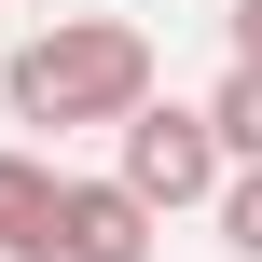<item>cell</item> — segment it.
I'll use <instances>...</instances> for the list:
<instances>
[{"mask_svg": "<svg viewBox=\"0 0 262 262\" xmlns=\"http://www.w3.org/2000/svg\"><path fill=\"white\" fill-rule=\"evenodd\" d=\"M152 111V28H124V14H41L14 55H0V124H41V138H69V124H138Z\"/></svg>", "mask_w": 262, "mask_h": 262, "instance_id": "obj_1", "label": "cell"}, {"mask_svg": "<svg viewBox=\"0 0 262 262\" xmlns=\"http://www.w3.org/2000/svg\"><path fill=\"white\" fill-rule=\"evenodd\" d=\"M111 180H124V193H152V207L180 221V207H221V193H235V152H221L207 97H152V111L111 138Z\"/></svg>", "mask_w": 262, "mask_h": 262, "instance_id": "obj_2", "label": "cell"}, {"mask_svg": "<svg viewBox=\"0 0 262 262\" xmlns=\"http://www.w3.org/2000/svg\"><path fill=\"white\" fill-rule=\"evenodd\" d=\"M152 235H166V207L124 180H69V207H55V262H152Z\"/></svg>", "mask_w": 262, "mask_h": 262, "instance_id": "obj_3", "label": "cell"}, {"mask_svg": "<svg viewBox=\"0 0 262 262\" xmlns=\"http://www.w3.org/2000/svg\"><path fill=\"white\" fill-rule=\"evenodd\" d=\"M55 207H69V166L0 138V262H55Z\"/></svg>", "mask_w": 262, "mask_h": 262, "instance_id": "obj_4", "label": "cell"}, {"mask_svg": "<svg viewBox=\"0 0 262 262\" xmlns=\"http://www.w3.org/2000/svg\"><path fill=\"white\" fill-rule=\"evenodd\" d=\"M207 124H221V152H235V166H262V69H235V55H221V83H207Z\"/></svg>", "mask_w": 262, "mask_h": 262, "instance_id": "obj_5", "label": "cell"}, {"mask_svg": "<svg viewBox=\"0 0 262 262\" xmlns=\"http://www.w3.org/2000/svg\"><path fill=\"white\" fill-rule=\"evenodd\" d=\"M207 221H221V249H235V262H262V166H235V193H221Z\"/></svg>", "mask_w": 262, "mask_h": 262, "instance_id": "obj_6", "label": "cell"}, {"mask_svg": "<svg viewBox=\"0 0 262 262\" xmlns=\"http://www.w3.org/2000/svg\"><path fill=\"white\" fill-rule=\"evenodd\" d=\"M221 55H235V69H262V0H235V14H221Z\"/></svg>", "mask_w": 262, "mask_h": 262, "instance_id": "obj_7", "label": "cell"}]
</instances>
